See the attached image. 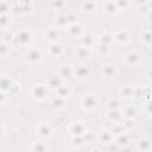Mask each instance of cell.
<instances>
[{
	"instance_id": "3",
	"label": "cell",
	"mask_w": 152,
	"mask_h": 152,
	"mask_svg": "<svg viewBox=\"0 0 152 152\" xmlns=\"http://www.w3.org/2000/svg\"><path fill=\"white\" fill-rule=\"evenodd\" d=\"M71 132L74 133V134H77V135H80V134H82L83 132H85V126L82 125V124H74L72 125V127H71Z\"/></svg>"
},
{
	"instance_id": "9",
	"label": "cell",
	"mask_w": 152,
	"mask_h": 152,
	"mask_svg": "<svg viewBox=\"0 0 152 152\" xmlns=\"http://www.w3.org/2000/svg\"><path fill=\"white\" fill-rule=\"evenodd\" d=\"M35 148H36V152H44L45 151V145H43L41 141L39 143H36L35 144Z\"/></svg>"
},
{
	"instance_id": "12",
	"label": "cell",
	"mask_w": 152,
	"mask_h": 152,
	"mask_svg": "<svg viewBox=\"0 0 152 152\" xmlns=\"http://www.w3.org/2000/svg\"><path fill=\"white\" fill-rule=\"evenodd\" d=\"M0 135H1V128H0Z\"/></svg>"
},
{
	"instance_id": "11",
	"label": "cell",
	"mask_w": 152,
	"mask_h": 152,
	"mask_svg": "<svg viewBox=\"0 0 152 152\" xmlns=\"http://www.w3.org/2000/svg\"><path fill=\"white\" fill-rule=\"evenodd\" d=\"M120 33H121V36H117V39L119 42H126L127 41V33L124 32V31H121Z\"/></svg>"
},
{
	"instance_id": "1",
	"label": "cell",
	"mask_w": 152,
	"mask_h": 152,
	"mask_svg": "<svg viewBox=\"0 0 152 152\" xmlns=\"http://www.w3.org/2000/svg\"><path fill=\"white\" fill-rule=\"evenodd\" d=\"M126 61L130 65H134L138 61H139V55L137 52H130L127 56H126Z\"/></svg>"
},
{
	"instance_id": "5",
	"label": "cell",
	"mask_w": 152,
	"mask_h": 152,
	"mask_svg": "<svg viewBox=\"0 0 152 152\" xmlns=\"http://www.w3.org/2000/svg\"><path fill=\"white\" fill-rule=\"evenodd\" d=\"M32 94L36 95V94H41V98H44V94H45V87H43L42 85L39 86H36L32 90Z\"/></svg>"
},
{
	"instance_id": "8",
	"label": "cell",
	"mask_w": 152,
	"mask_h": 152,
	"mask_svg": "<svg viewBox=\"0 0 152 152\" xmlns=\"http://www.w3.org/2000/svg\"><path fill=\"white\" fill-rule=\"evenodd\" d=\"M104 72H105L106 75H108V76L115 74V65H106V67L104 68Z\"/></svg>"
},
{
	"instance_id": "10",
	"label": "cell",
	"mask_w": 152,
	"mask_h": 152,
	"mask_svg": "<svg viewBox=\"0 0 152 152\" xmlns=\"http://www.w3.org/2000/svg\"><path fill=\"white\" fill-rule=\"evenodd\" d=\"M101 139L102 140H107V141H109V140H112V134L109 133V132H102L101 133Z\"/></svg>"
},
{
	"instance_id": "4",
	"label": "cell",
	"mask_w": 152,
	"mask_h": 152,
	"mask_svg": "<svg viewBox=\"0 0 152 152\" xmlns=\"http://www.w3.org/2000/svg\"><path fill=\"white\" fill-rule=\"evenodd\" d=\"M28 59L37 62L38 59H41V52H39L38 50H31V51L28 54Z\"/></svg>"
},
{
	"instance_id": "6",
	"label": "cell",
	"mask_w": 152,
	"mask_h": 152,
	"mask_svg": "<svg viewBox=\"0 0 152 152\" xmlns=\"http://www.w3.org/2000/svg\"><path fill=\"white\" fill-rule=\"evenodd\" d=\"M39 133L43 134V135H49L51 133V128L50 126H48L46 124H43L41 127H39Z\"/></svg>"
},
{
	"instance_id": "7",
	"label": "cell",
	"mask_w": 152,
	"mask_h": 152,
	"mask_svg": "<svg viewBox=\"0 0 152 152\" xmlns=\"http://www.w3.org/2000/svg\"><path fill=\"white\" fill-rule=\"evenodd\" d=\"M139 146H140V150H143V151L150 150V140L148 139H143L139 143Z\"/></svg>"
},
{
	"instance_id": "2",
	"label": "cell",
	"mask_w": 152,
	"mask_h": 152,
	"mask_svg": "<svg viewBox=\"0 0 152 152\" xmlns=\"http://www.w3.org/2000/svg\"><path fill=\"white\" fill-rule=\"evenodd\" d=\"M82 102H83V106H87V107H94L95 104H96V99H95L93 95H87L86 98H83Z\"/></svg>"
}]
</instances>
